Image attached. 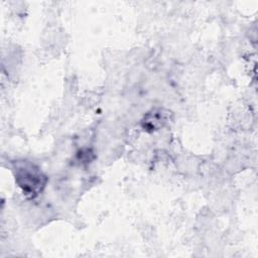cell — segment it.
<instances>
[{"instance_id":"2","label":"cell","mask_w":258,"mask_h":258,"mask_svg":"<svg viewBox=\"0 0 258 258\" xmlns=\"http://www.w3.org/2000/svg\"><path fill=\"white\" fill-rule=\"evenodd\" d=\"M169 111L161 108L152 109L142 119L141 126L146 132H153L161 129L169 119Z\"/></svg>"},{"instance_id":"1","label":"cell","mask_w":258,"mask_h":258,"mask_svg":"<svg viewBox=\"0 0 258 258\" xmlns=\"http://www.w3.org/2000/svg\"><path fill=\"white\" fill-rule=\"evenodd\" d=\"M15 181L27 199H35L44 189L47 177L31 162L19 161L14 167Z\"/></svg>"}]
</instances>
